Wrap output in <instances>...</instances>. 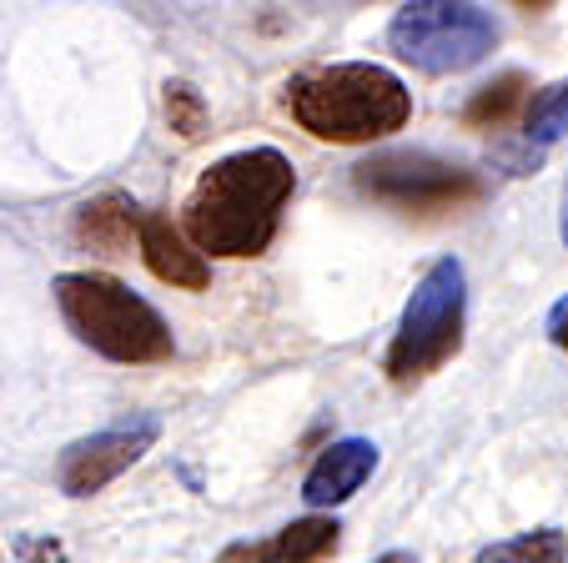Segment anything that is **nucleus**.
<instances>
[{"instance_id": "nucleus-14", "label": "nucleus", "mask_w": 568, "mask_h": 563, "mask_svg": "<svg viewBox=\"0 0 568 563\" xmlns=\"http://www.w3.org/2000/svg\"><path fill=\"white\" fill-rule=\"evenodd\" d=\"M161 111H166V127L182 141H202L206 127H212V111H206V97L192 81H166L161 86Z\"/></svg>"}, {"instance_id": "nucleus-6", "label": "nucleus", "mask_w": 568, "mask_h": 563, "mask_svg": "<svg viewBox=\"0 0 568 563\" xmlns=\"http://www.w3.org/2000/svg\"><path fill=\"white\" fill-rule=\"evenodd\" d=\"M353 181L363 197L397 207V212H458L483 197L478 171L453 167L433 151H377L357 161Z\"/></svg>"}, {"instance_id": "nucleus-9", "label": "nucleus", "mask_w": 568, "mask_h": 563, "mask_svg": "<svg viewBox=\"0 0 568 563\" xmlns=\"http://www.w3.org/2000/svg\"><path fill=\"white\" fill-rule=\"evenodd\" d=\"M141 262L151 267L156 282L166 288H182V292H202L212 282V262L192 247V237L161 212H141V242H136Z\"/></svg>"}, {"instance_id": "nucleus-2", "label": "nucleus", "mask_w": 568, "mask_h": 563, "mask_svg": "<svg viewBox=\"0 0 568 563\" xmlns=\"http://www.w3.org/2000/svg\"><path fill=\"white\" fill-rule=\"evenodd\" d=\"M282 107L307 137L363 147V141H383L408 127L413 91L403 86V76L377 61H337L292 76Z\"/></svg>"}, {"instance_id": "nucleus-12", "label": "nucleus", "mask_w": 568, "mask_h": 563, "mask_svg": "<svg viewBox=\"0 0 568 563\" xmlns=\"http://www.w3.org/2000/svg\"><path fill=\"white\" fill-rule=\"evenodd\" d=\"M528 76L508 71L498 76L494 86H483V91H473V101L463 107V121H468L473 131H498L514 121V111H528Z\"/></svg>"}, {"instance_id": "nucleus-5", "label": "nucleus", "mask_w": 568, "mask_h": 563, "mask_svg": "<svg viewBox=\"0 0 568 563\" xmlns=\"http://www.w3.org/2000/svg\"><path fill=\"white\" fill-rule=\"evenodd\" d=\"M387 46L397 61L428 76H453L478 66L498 46V21L488 6L468 0H408L387 21Z\"/></svg>"}, {"instance_id": "nucleus-13", "label": "nucleus", "mask_w": 568, "mask_h": 563, "mask_svg": "<svg viewBox=\"0 0 568 563\" xmlns=\"http://www.w3.org/2000/svg\"><path fill=\"white\" fill-rule=\"evenodd\" d=\"M473 563H568V533L564 529H528L514 539H498Z\"/></svg>"}, {"instance_id": "nucleus-3", "label": "nucleus", "mask_w": 568, "mask_h": 563, "mask_svg": "<svg viewBox=\"0 0 568 563\" xmlns=\"http://www.w3.org/2000/svg\"><path fill=\"white\" fill-rule=\"evenodd\" d=\"M55 308H61L65 328L75 342H87L106 362H126V368H156V362L176 358V338L156 308L141 292H131L121 277L111 272H61L51 282Z\"/></svg>"}, {"instance_id": "nucleus-17", "label": "nucleus", "mask_w": 568, "mask_h": 563, "mask_svg": "<svg viewBox=\"0 0 568 563\" xmlns=\"http://www.w3.org/2000/svg\"><path fill=\"white\" fill-rule=\"evenodd\" d=\"M548 342L568 352V298H558L554 312H548Z\"/></svg>"}, {"instance_id": "nucleus-10", "label": "nucleus", "mask_w": 568, "mask_h": 563, "mask_svg": "<svg viewBox=\"0 0 568 563\" xmlns=\"http://www.w3.org/2000/svg\"><path fill=\"white\" fill-rule=\"evenodd\" d=\"M337 533H343L337 519L312 513V519H292L287 529L267 533V539L226 543V549L216 553V563H317L337 549Z\"/></svg>"}, {"instance_id": "nucleus-16", "label": "nucleus", "mask_w": 568, "mask_h": 563, "mask_svg": "<svg viewBox=\"0 0 568 563\" xmlns=\"http://www.w3.org/2000/svg\"><path fill=\"white\" fill-rule=\"evenodd\" d=\"M16 563H71L65 559V543L61 539H45V533H21L11 543Z\"/></svg>"}, {"instance_id": "nucleus-19", "label": "nucleus", "mask_w": 568, "mask_h": 563, "mask_svg": "<svg viewBox=\"0 0 568 563\" xmlns=\"http://www.w3.org/2000/svg\"><path fill=\"white\" fill-rule=\"evenodd\" d=\"M373 563H418L413 553H403V549H393V553H383V559H373Z\"/></svg>"}, {"instance_id": "nucleus-7", "label": "nucleus", "mask_w": 568, "mask_h": 563, "mask_svg": "<svg viewBox=\"0 0 568 563\" xmlns=\"http://www.w3.org/2000/svg\"><path fill=\"white\" fill-rule=\"evenodd\" d=\"M161 438V418L136 413V418H121V423L101 428V433H87L65 443V453L55 458V489L65 499H91L101 493L106 483H116L126 468H136L141 458L156 448Z\"/></svg>"}, {"instance_id": "nucleus-11", "label": "nucleus", "mask_w": 568, "mask_h": 563, "mask_svg": "<svg viewBox=\"0 0 568 563\" xmlns=\"http://www.w3.org/2000/svg\"><path fill=\"white\" fill-rule=\"evenodd\" d=\"M75 242L91 247V252H131L141 242V207L121 192L106 197H91L81 212H75Z\"/></svg>"}, {"instance_id": "nucleus-4", "label": "nucleus", "mask_w": 568, "mask_h": 563, "mask_svg": "<svg viewBox=\"0 0 568 563\" xmlns=\"http://www.w3.org/2000/svg\"><path fill=\"white\" fill-rule=\"evenodd\" d=\"M463 322H468V272L458 257H438L428 272L418 277L408 308L397 318V332L387 342V378L393 383H418L443 362L458 358L463 348Z\"/></svg>"}, {"instance_id": "nucleus-1", "label": "nucleus", "mask_w": 568, "mask_h": 563, "mask_svg": "<svg viewBox=\"0 0 568 563\" xmlns=\"http://www.w3.org/2000/svg\"><path fill=\"white\" fill-rule=\"evenodd\" d=\"M297 192V171L277 147H247L212 161L182 207V232L202 257H262Z\"/></svg>"}, {"instance_id": "nucleus-15", "label": "nucleus", "mask_w": 568, "mask_h": 563, "mask_svg": "<svg viewBox=\"0 0 568 563\" xmlns=\"http://www.w3.org/2000/svg\"><path fill=\"white\" fill-rule=\"evenodd\" d=\"M568 131V76L548 91H538L524 111V141L528 147H554L558 137Z\"/></svg>"}, {"instance_id": "nucleus-18", "label": "nucleus", "mask_w": 568, "mask_h": 563, "mask_svg": "<svg viewBox=\"0 0 568 563\" xmlns=\"http://www.w3.org/2000/svg\"><path fill=\"white\" fill-rule=\"evenodd\" d=\"M558 237H564V247H568V181H564V202H558Z\"/></svg>"}, {"instance_id": "nucleus-8", "label": "nucleus", "mask_w": 568, "mask_h": 563, "mask_svg": "<svg viewBox=\"0 0 568 563\" xmlns=\"http://www.w3.org/2000/svg\"><path fill=\"white\" fill-rule=\"evenodd\" d=\"M377 468V443L373 438H337L317 453V463L302 479V503L307 509H337L347 503Z\"/></svg>"}]
</instances>
